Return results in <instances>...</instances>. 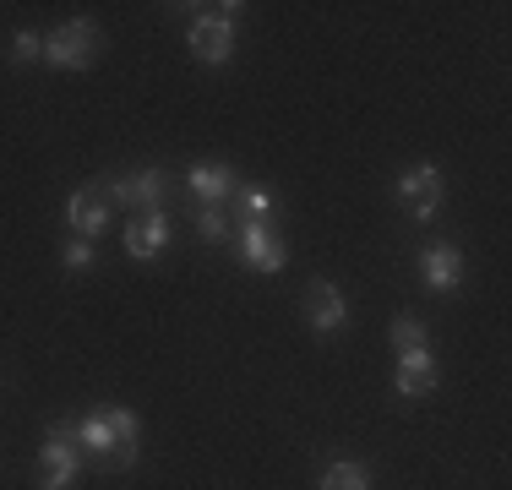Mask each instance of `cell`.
<instances>
[{"label": "cell", "instance_id": "1", "mask_svg": "<svg viewBox=\"0 0 512 490\" xmlns=\"http://www.w3.org/2000/svg\"><path fill=\"white\" fill-rule=\"evenodd\" d=\"M137 414L131 409H99L88 420H77V441L88 458H99L104 469H131L137 463Z\"/></svg>", "mask_w": 512, "mask_h": 490}, {"label": "cell", "instance_id": "2", "mask_svg": "<svg viewBox=\"0 0 512 490\" xmlns=\"http://www.w3.org/2000/svg\"><path fill=\"white\" fill-rule=\"evenodd\" d=\"M82 441H77V425L71 420H60L50 425V436H44V458H39V485L44 490H66L71 480L82 474Z\"/></svg>", "mask_w": 512, "mask_h": 490}, {"label": "cell", "instance_id": "3", "mask_svg": "<svg viewBox=\"0 0 512 490\" xmlns=\"http://www.w3.org/2000/svg\"><path fill=\"white\" fill-rule=\"evenodd\" d=\"M99 60V28L93 22H60V28L44 39V66L55 71H88Z\"/></svg>", "mask_w": 512, "mask_h": 490}, {"label": "cell", "instance_id": "4", "mask_svg": "<svg viewBox=\"0 0 512 490\" xmlns=\"http://www.w3.org/2000/svg\"><path fill=\"white\" fill-rule=\"evenodd\" d=\"M235 11L240 6H218V17H197L191 22V49L207 66H224L229 49H235Z\"/></svg>", "mask_w": 512, "mask_h": 490}, {"label": "cell", "instance_id": "5", "mask_svg": "<svg viewBox=\"0 0 512 490\" xmlns=\"http://www.w3.org/2000/svg\"><path fill=\"white\" fill-rule=\"evenodd\" d=\"M393 191L409 202L414 224H431L436 207H442V169H436V164H414L409 175H398V186H393Z\"/></svg>", "mask_w": 512, "mask_h": 490}, {"label": "cell", "instance_id": "6", "mask_svg": "<svg viewBox=\"0 0 512 490\" xmlns=\"http://www.w3.org/2000/svg\"><path fill=\"white\" fill-rule=\"evenodd\" d=\"M300 311H306V322H311V333H338V327L349 322V300H344V289L338 284H327V278H316V284L306 289V300H300Z\"/></svg>", "mask_w": 512, "mask_h": 490}, {"label": "cell", "instance_id": "7", "mask_svg": "<svg viewBox=\"0 0 512 490\" xmlns=\"http://www.w3.org/2000/svg\"><path fill=\"white\" fill-rule=\"evenodd\" d=\"M109 202H126V207H142V213H158L164 207V196H169V175L164 169H142V175H120V180H109Z\"/></svg>", "mask_w": 512, "mask_h": 490}, {"label": "cell", "instance_id": "8", "mask_svg": "<svg viewBox=\"0 0 512 490\" xmlns=\"http://www.w3.org/2000/svg\"><path fill=\"white\" fill-rule=\"evenodd\" d=\"M235 240H240V256H246V267H256V273H278V267H284V256H289L273 224H240Z\"/></svg>", "mask_w": 512, "mask_h": 490}, {"label": "cell", "instance_id": "9", "mask_svg": "<svg viewBox=\"0 0 512 490\" xmlns=\"http://www.w3.org/2000/svg\"><path fill=\"white\" fill-rule=\"evenodd\" d=\"M420 278L431 294H453L463 284V256L458 245H425L420 251Z\"/></svg>", "mask_w": 512, "mask_h": 490}, {"label": "cell", "instance_id": "10", "mask_svg": "<svg viewBox=\"0 0 512 490\" xmlns=\"http://www.w3.org/2000/svg\"><path fill=\"white\" fill-rule=\"evenodd\" d=\"M66 224L77 229V240H99L104 229H109V196L104 191H71V202H66Z\"/></svg>", "mask_w": 512, "mask_h": 490}, {"label": "cell", "instance_id": "11", "mask_svg": "<svg viewBox=\"0 0 512 490\" xmlns=\"http://www.w3.org/2000/svg\"><path fill=\"white\" fill-rule=\"evenodd\" d=\"M186 186L202 207H224V196H235V169L229 164H197L186 175Z\"/></svg>", "mask_w": 512, "mask_h": 490}, {"label": "cell", "instance_id": "12", "mask_svg": "<svg viewBox=\"0 0 512 490\" xmlns=\"http://www.w3.org/2000/svg\"><path fill=\"white\" fill-rule=\"evenodd\" d=\"M442 371H436L431 349H414V354H398V392L404 398H420V392H436Z\"/></svg>", "mask_w": 512, "mask_h": 490}, {"label": "cell", "instance_id": "13", "mask_svg": "<svg viewBox=\"0 0 512 490\" xmlns=\"http://www.w3.org/2000/svg\"><path fill=\"white\" fill-rule=\"evenodd\" d=\"M164 240H169V218H164V207L158 213H142V218H131V229H126V251L131 256H158L164 251Z\"/></svg>", "mask_w": 512, "mask_h": 490}, {"label": "cell", "instance_id": "14", "mask_svg": "<svg viewBox=\"0 0 512 490\" xmlns=\"http://www.w3.org/2000/svg\"><path fill=\"white\" fill-rule=\"evenodd\" d=\"M235 207H240V224H273V191L267 186H235Z\"/></svg>", "mask_w": 512, "mask_h": 490}, {"label": "cell", "instance_id": "15", "mask_svg": "<svg viewBox=\"0 0 512 490\" xmlns=\"http://www.w3.org/2000/svg\"><path fill=\"white\" fill-rule=\"evenodd\" d=\"M322 490H371V474H365V463H333V469L322 474Z\"/></svg>", "mask_w": 512, "mask_h": 490}, {"label": "cell", "instance_id": "16", "mask_svg": "<svg viewBox=\"0 0 512 490\" xmlns=\"http://www.w3.org/2000/svg\"><path fill=\"white\" fill-rule=\"evenodd\" d=\"M393 349H398V354L431 349V338H425V322H414V316H398V322H393Z\"/></svg>", "mask_w": 512, "mask_h": 490}, {"label": "cell", "instance_id": "17", "mask_svg": "<svg viewBox=\"0 0 512 490\" xmlns=\"http://www.w3.org/2000/svg\"><path fill=\"white\" fill-rule=\"evenodd\" d=\"M197 235L207 240V245H224L235 229H229V218H224V207H202L197 213Z\"/></svg>", "mask_w": 512, "mask_h": 490}, {"label": "cell", "instance_id": "18", "mask_svg": "<svg viewBox=\"0 0 512 490\" xmlns=\"http://www.w3.org/2000/svg\"><path fill=\"white\" fill-rule=\"evenodd\" d=\"M11 60H17V66H33V60H44V33L22 28L17 39H11Z\"/></svg>", "mask_w": 512, "mask_h": 490}, {"label": "cell", "instance_id": "19", "mask_svg": "<svg viewBox=\"0 0 512 490\" xmlns=\"http://www.w3.org/2000/svg\"><path fill=\"white\" fill-rule=\"evenodd\" d=\"M93 262H99V256H93V240H77V235H71L66 267H71V273H93Z\"/></svg>", "mask_w": 512, "mask_h": 490}]
</instances>
